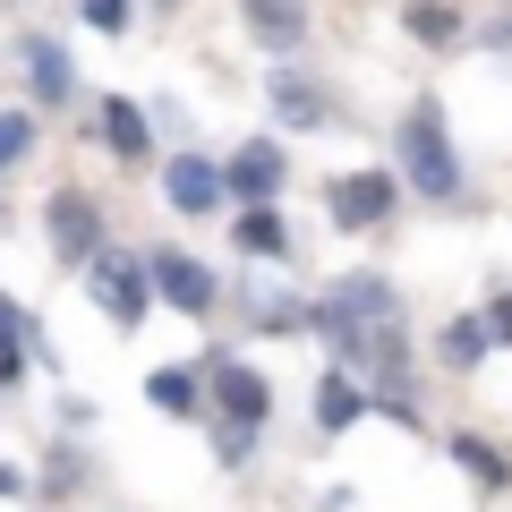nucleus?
<instances>
[{
	"label": "nucleus",
	"mask_w": 512,
	"mask_h": 512,
	"mask_svg": "<svg viewBox=\"0 0 512 512\" xmlns=\"http://www.w3.org/2000/svg\"><path fill=\"white\" fill-rule=\"evenodd\" d=\"M402 171H410L419 197H461V154H453V137H444V111L436 103H419L402 120Z\"/></svg>",
	"instance_id": "f257e3e1"
},
{
	"label": "nucleus",
	"mask_w": 512,
	"mask_h": 512,
	"mask_svg": "<svg viewBox=\"0 0 512 512\" xmlns=\"http://www.w3.org/2000/svg\"><path fill=\"white\" fill-rule=\"evenodd\" d=\"M86 291L103 316H120V325H146V256H86Z\"/></svg>",
	"instance_id": "f03ea898"
},
{
	"label": "nucleus",
	"mask_w": 512,
	"mask_h": 512,
	"mask_svg": "<svg viewBox=\"0 0 512 512\" xmlns=\"http://www.w3.org/2000/svg\"><path fill=\"white\" fill-rule=\"evenodd\" d=\"M146 291L171 299V308H188V316H214V274H205L197 256H180V248H154L146 256Z\"/></svg>",
	"instance_id": "7ed1b4c3"
},
{
	"label": "nucleus",
	"mask_w": 512,
	"mask_h": 512,
	"mask_svg": "<svg viewBox=\"0 0 512 512\" xmlns=\"http://www.w3.org/2000/svg\"><path fill=\"white\" fill-rule=\"evenodd\" d=\"M222 188L248 197V205H274L282 197V146H274V137H248V146L222 163Z\"/></svg>",
	"instance_id": "20e7f679"
},
{
	"label": "nucleus",
	"mask_w": 512,
	"mask_h": 512,
	"mask_svg": "<svg viewBox=\"0 0 512 512\" xmlns=\"http://www.w3.org/2000/svg\"><path fill=\"white\" fill-rule=\"evenodd\" d=\"M333 222H342V231H376L384 214H393V180H384V171H350V180H333Z\"/></svg>",
	"instance_id": "39448f33"
},
{
	"label": "nucleus",
	"mask_w": 512,
	"mask_h": 512,
	"mask_svg": "<svg viewBox=\"0 0 512 512\" xmlns=\"http://www.w3.org/2000/svg\"><path fill=\"white\" fill-rule=\"evenodd\" d=\"M239 9H248V35L265 52H299L308 43V0H239Z\"/></svg>",
	"instance_id": "423d86ee"
},
{
	"label": "nucleus",
	"mask_w": 512,
	"mask_h": 512,
	"mask_svg": "<svg viewBox=\"0 0 512 512\" xmlns=\"http://www.w3.org/2000/svg\"><path fill=\"white\" fill-rule=\"evenodd\" d=\"M52 239H60V256H77V265L103 256V222H94V205L77 197V188H60V197H52Z\"/></svg>",
	"instance_id": "0eeeda50"
},
{
	"label": "nucleus",
	"mask_w": 512,
	"mask_h": 512,
	"mask_svg": "<svg viewBox=\"0 0 512 512\" xmlns=\"http://www.w3.org/2000/svg\"><path fill=\"white\" fill-rule=\"evenodd\" d=\"M163 197L180 205V214H214L222 205V171L205 163V154H180V163L163 171Z\"/></svg>",
	"instance_id": "6e6552de"
},
{
	"label": "nucleus",
	"mask_w": 512,
	"mask_h": 512,
	"mask_svg": "<svg viewBox=\"0 0 512 512\" xmlns=\"http://www.w3.org/2000/svg\"><path fill=\"white\" fill-rule=\"evenodd\" d=\"M214 402L231 410V427H256L274 410V384L256 376V367H214Z\"/></svg>",
	"instance_id": "1a4fd4ad"
},
{
	"label": "nucleus",
	"mask_w": 512,
	"mask_h": 512,
	"mask_svg": "<svg viewBox=\"0 0 512 512\" xmlns=\"http://www.w3.org/2000/svg\"><path fill=\"white\" fill-rule=\"evenodd\" d=\"M274 111L291 128H333V103L308 86V77H291V69H274Z\"/></svg>",
	"instance_id": "9d476101"
},
{
	"label": "nucleus",
	"mask_w": 512,
	"mask_h": 512,
	"mask_svg": "<svg viewBox=\"0 0 512 512\" xmlns=\"http://www.w3.org/2000/svg\"><path fill=\"white\" fill-rule=\"evenodd\" d=\"M26 77H35V94H43V103H69V94H77V69H69V52H60V43H26Z\"/></svg>",
	"instance_id": "9b49d317"
},
{
	"label": "nucleus",
	"mask_w": 512,
	"mask_h": 512,
	"mask_svg": "<svg viewBox=\"0 0 512 512\" xmlns=\"http://www.w3.org/2000/svg\"><path fill=\"white\" fill-rule=\"evenodd\" d=\"M239 256H291V231H282L274 205H248L239 214Z\"/></svg>",
	"instance_id": "f8f14e48"
},
{
	"label": "nucleus",
	"mask_w": 512,
	"mask_h": 512,
	"mask_svg": "<svg viewBox=\"0 0 512 512\" xmlns=\"http://www.w3.org/2000/svg\"><path fill=\"white\" fill-rule=\"evenodd\" d=\"M103 146L111 154H146V111L111 94V103H103Z\"/></svg>",
	"instance_id": "ddd939ff"
},
{
	"label": "nucleus",
	"mask_w": 512,
	"mask_h": 512,
	"mask_svg": "<svg viewBox=\"0 0 512 512\" xmlns=\"http://www.w3.org/2000/svg\"><path fill=\"white\" fill-rule=\"evenodd\" d=\"M146 402L171 410V419H188V410H197V376H188V367H154V376H146Z\"/></svg>",
	"instance_id": "4468645a"
},
{
	"label": "nucleus",
	"mask_w": 512,
	"mask_h": 512,
	"mask_svg": "<svg viewBox=\"0 0 512 512\" xmlns=\"http://www.w3.org/2000/svg\"><path fill=\"white\" fill-rule=\"evenodd\" d=\"M359 410H367V393H359L350 376H325V384H316V419H325V427H350Z\"/></svg>",
	"instance_id": "2eb2a0df"
},
{
	"label": "nucleus",
	"mask_w": 512,
	"mask_h": 512,
	"mask_svg": "<svg viewBox=\"0 0 512 512\" xmlns=\"http://www.w3.org/2000/svg\"><path fill=\"white\" fill-rule=\"evenodd\" d=\"M402 26H410L419 43H453V35H461V18L444 9V0H410V9H402Z\"/></svg>",
	"instance_id": "dca6fc26"
},
{
	"label": "nucleus",
	"mask_w": 512,
	"mask_h": 512,
	"mask_svg": "<svg viewBox=\"0 0 512 512\" xmlns=\"http://www.w3.org/2000/svg\"><path fill=\"white\" fill-rule=\"evenodd\" d=\"M453 461H461L470 478H487V487H504V478H512V461L495 453V444H478V436H461V444H453Z\"/></svg>",
	"instance_id": "f3484780"
},
{
	"label": "nucleus",
	"mask_w": 512,
	"mask_h": 512,
	"mask_svg": "<svg viewBox=\"0 0 512 512\" xmlns=\"http://www.w3.org/2000/svg\"><path fill=\"white\" fill-rule=\"evenodd\" d=\"M26 342H35V333H26V316L9 308V299H0V384L18 376V359H26Z\"/></svg>",
	"instance_id": "a211bd4d"
},
{
	"label": "nucleus",
	"mask_w": 512,
	"mask_h": 512,
	"mask_svg": "<svg viewBox=\"0 0 512 512\" xmlns=\"http://www.w3.org/2000/svg\"><path fill=\"white\" fill-rule=\"evenodd\" d=\"M478 350H487V325H453V333H444V359H453V367H470Z\"/></svg>",
	"instance_id": "6ab92c4d"
},
{
	"label": "nucleus",
	"mask_w": 512,
	"mask_h": 512,
	"mask_svg": "<svg viewBox=\"0 0 512 512\" xmlns=\"http://www.w3.org/2000/svg\"><path fill=\"white\" fill-rule=\"evenodd\" d=\"M77 9H86V26H103V35L128 26V0H77Z\"/></svg>",
	"instance_id": "aec40b11"
},
{
	"label": "nucleus",
	"mask_w": 512,
	"mask_h": 512,
	"mask_svg": "<svg viewBox=\"0 0 512 512\" xmlns=\"http://www.w3.org/2000/svg\"><path fill=\"white\" fill-rule=\"evenodd\" d=\"M487 342H504V350H512V299H495V316H487Z\"/></svg>",
	"instance_id": "412c9836"
}]
</instances>
